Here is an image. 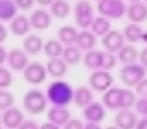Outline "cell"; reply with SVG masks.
Listing matches in <instances>:
<instances>
[{
	"mask_svg": "<svg viewBox=\"0 0 147 129\" xmlns=\"http://www.w3.org/2000/svg\"><path fill=\"white\" fill-rule=\"evenodd\" d=\"M30 63L28 61V54L21 48H12L8 51L7 57V65L10 70L13 71H21L22 72L27 65Z\"/></svg>",
	"mask_w": 147,
	"mask_h": 129,
	"instance_id": "obj_8",
	"label": "cell"
},
{
	"mask_svg": "<svg viewBox=\"0 0 147 129\" xmlns=\"http://www.w3.org/2000/svg\"><path fill=\"white\" fill-rule=\"evenodd\" d=\"M26 120L25 114L18 107H10V109L3 111V127L5 129H18L20 125Z\"/></svg>",
	"mask_w": 147,
	"mask_h": 129,
	"instance_id": "obj_11",
	"label": "cell"
},
{
	"mask_svg": "<svg viewBox=\"0 0 147 129\" xmlns=\"http://www.w3.org/2000/svg\"><path fill=\"white\" fill-rule=\"evenodd\" d=\"M136 129H147V118H142L138 120Z\"/></svg>",
	"mask_w": 147,
	"mask_h": 129,
	"instance_id": "obj_44",
	"label": "cell"
},
{
	"mask_svg": "<svg viewBox=\"0 0 147 129\" xmlns=\"http://www.w3.org/2000/svg\"><path fill=\"white\" fill-rule=\"evenodd\" d=\"M94 101V94L93 91L90 89V86L86 85H81L74 91V103L80 109L86 107L89 103Z\"/></svg>",
	"mask_w": 147,
	"mask_h": 129,
	"instance_id": "obj_20",
	"label": "cell"
},
{
	"mask_svg": "<svg viewBox=\"0 0 147 129\" xmlns=\"http://www.w3.org/2000/svg\"><path fill=\"white\" fill-rule=\"evenodd\" d=\"M127 4L124 0H99L97 9L99 14L109 20H120L127 14Z\"/></svg>",
	"mask_w": 147,
	"mask_h": 129,
	"instance_id": "obj_5",
	"label": "cell"
},
{
	"mask_svg": "<svg viewBox=\"0 0 147 129\" xmlns=\"http://www.w3.org/2000/svg\"><path fill=\"white\" fill-rule=\"evenodd\" d=\"M18 8L14 0H0V21L10 22L17 16Z\"/></svg>",
	"mask_w": 147,
	"mask_h": 129,
	"instance_id": "obj_25",
	"label": "cell"
},
{
	"mask_svg": "<svg viewBox=\"0 0 147 129\" xmlns=\"http://www.w3.org/2000/svg\"><path fill=\"white\" fill-rule=\"evenodd\" d=\"M130 3H136V1H141V0H129Z\"/></svg>",
	"mask_w": 147,
	"mask_h": 129,
	"instance_id": "obj_50",
	"label": "cell"
},
{
	"mask_svg": "<svg viewBox=\"0 0 147 129\" xmlns=\"http://www.w3.org/2000/svg\"><path fill=\"white\" fill-rule=\"evenodd\" d=\"M44 41L36 34H28L25 36L22 43V49L28 54V56H38L43 52Z\"/></svg>",
	"mask_w": 147,
	"mask_h": 129,
	"instance_id": "obj_18",
	"label": "cell"
},
{
	"mask_svg": "<svg viewBox=\"0 0 147 129\" xmlns=\"http://www.w3.org/2000/svg\"><path fill=\"white\" fill-rule=\"evenodd\" d=\"M84 123L79 119H70L66 124L63 125V129H84Z\"/></svg>",
	"mask_w": 147,
	"mask_h": 129,
	"instance_id": "obj_38",
	"label": "cell"
},
{
	"mask_svg": "<svg viewBox=\"0 0 147 129\" xmlns=\"http://www.w3.org/2000/svg\"><path fill=\"white\" fill-rule=\"evenodd\" d=\"M1 120H3V112H1V111H0V125H3Z\"/></svg>",
	"mask_w": 147,
	"mask_h": 129,
	"instance_id": "obj_49",
	"label": "cell"
},
{
	"mask_svg": "<svg viewBox=\"0 0 147 129\" xmlns=\"http://www.w3.org/2000/svg\"><path fill=\"white\" fill-rule=\"evenodd\" d=\"M16 97L12 92L7 91V89H0V111H5V110L10 109L14 106Z\"/></svg>",
	"mask_w": 147,
	"mask_h": 129,
	"instance_id": "obj_33",
	"label": "cell"
},
{
	"mask_svg": "<svg viewBox=\"0 0 147 129\" xmlns=\"http://www.w3.org/2000/svg\"><path fill=\"white\" fill-rule=\"evenodd\" d=\"M45 67L49 76H52L54 79H61L63 76H66L70 66L63 61L62 57H58V58H51L48 61V63L45 65Z\"/></svg>",
	"mask_w": 147,
	"mask_h": 129,
	"instance_id": "obj_19",
	"label": "cell"
},
{
	"mask_svg": "<svg viewBox=\"0 0 147 129\" xmlns=\"http://www.w3.org/2000/svg\"><path fill=\"white\" fill-rule=\"evenodd\" d=\"M54 0H35V3L40 7H51V4Z\"/></svg>",
	"mask_w": 147,
	"mask_h": 129,
	"instance_id": "obj_45",
	"label": "cell"
},
{
	"mask_svg": "<svg viewBox=\"0 0 147 129\" xmlns=\"http://www.w3.org/2000/svg\"><path fill=\"white\" fill-rule=\"evenodd\" d=\"M145 3H146V4H147V0H145Z\"/></svg>",
	"mask_w": 147,
	"mask_h": 129,
	"instance_id": "obj_52",
	"label": "cell"
},
{
	"mask_svg": "<svg viewBox=\"0 0 147 129\" xmlns=\"http://www.w3.org/2000/svg\"><path fill=\"white\" fill-rule=\"evenodd\" d=\"M31 27L38 31H44L51 27L52 25V14L45 9H36L31 13L30 17Z\"/></svg>",
	"mask_w": 147,
	"mask_h": 129,
	"instance_id": "obj_13",
	"label": "cell"
},
{
	"mask_svg": "<svg viewBox=\"0 0 147 129\" xmlns=\"http://www.w3.org/2000/svg\"><path fill=\"white\" fill-rule=\"evenodd\" d=\"M141 41H143L145 44H147V30L146 31H143V35H142V40Z\"/></svg>",
	"mask_w": 147,
	"mask_h": 129,
	"instance_id": "obj_47",
	"label": "cell"
},
{
	"mask_svg": "<svg viewBox=\"0 0 147 129\" xmlns=\"http://www.w3.org/2000/svg\"><path fill=\"white\" fill-rule=\"evenodd\" d=\"M121 92L123 88H116V86H111L107 89L102 96V103L105 105L107 110L111 111H119L120 103H121Z\"/></svg>",
	"mask_w": 147,
	"mask_h": 129,
	"instance_id": "obj_15",
	"label": "cell"
},
{
	"mask_svg": "<svg viewBox=\"0 0 147 129\" xmlns=\"http://www.w3.org/2000/svg\"><path fill=\"white\" fill-rule=\"evenodd\" d=\"M89 30H90L97 38H103L107 32L111 31V22H110L109 18L103 17V16H98V17H94Z\"/></svg>",
	"mask_w": 147,
	"mask_h": 129,
	"instance_id": "obj_24",
	"label": "cell"
},
{
	"mask_svg": "<svg viewBox=\"0 0 147 129\" xmlns=\"http://www.w3.org/2000/svg\"><path fill=\"white\" fill-rule=\"evenodd\" d=\"M84 129H102V127L97 123H86L84 125Z\"/></svg>",
	"mask_w": 147,
	"mask_h": 129,
	"instance_id": "obj_46",
	"label": "cell"
},
{
	"mask_svg": "<svg viewBox=\"0 0 147 129\" xmlns=\"http://www.w3.org/2000/svg\"><path fill=\"white\" fill-rule=\"evenodd\" d=\"M47 119H48V122L53 123V124L58 125V127H63L71 119V112H70V110L67 107L51 106V109L47 112Z\"/></svg>",
	"mask_w": 147,
	"mask_h": 129,
	"instance_id": "obj_16",
	"label": "cell"
},
{
	"mask_svg": "<svg viewBox=\"0 0 147 129\" xmlns=\"http://www.w3.org/2000/svg\"><path fill=\"white\" fill-rule=\"evenodd\" d=\"M138 61H140V63L147 70V47H145V48L140 52V58H138Z\"/></svg>",
	"mask_w": 147,
	"mask_h": 129,
	"instance_id": "obj_40",
	"label": "cell"
},
{
	"mask_svg": "<svg viewBox=\"0 0 147 129\" xmlns=\"http://www.w3.org/2000/svg\"><path fill=\"white\" fill-rule=\"evenodd\" d=\"M114 84V76L110 71L106 70H96L89 75L88 85L93 92L105 93L107 89H110Z\"/></svg>",
	"mask_w": 147,
	"mask_h": 129,
	"instance_id": "obj_6",
	"label": "cell"
},
{
	"mask_svg": "<svg viewBox=\"0 0 147 129\" xmlns=\"http://www.w3.org/2000/svg\"><path fill=\"white\" fill-rule=\"evenodd\" d=\"M101 57H102V51H96L92 49L89 52H85L83 56V63L88 70L96 71L101 68Z\"/></svg>",
	"mask_w": 147,
	"mask_h": 129,
	"instance_id": "obj_30",
	"label": "cell"
},
{
	"mask_svg": "<svg viewBox=\"0 0 147 129\" xmlns=\"http://www.w3.org/2000/svg\"><path fill=\"white\" fill-rule=\"evenodd\" d=\"M138 114L132 109L119 110L115 115V125L119 129H136L138 123Z\"/></svg>",
	"mask_w": 147,
	"mask_h": 129,
	"instance_id": "obj_12",
	"label": "cell"
},
{
	"mask_svg": "<svg viewBox=\"0 0 147 129\" xmlns=\"http://www.w3.org/2000/svg\"><path fill=\"white\" fill-rule=\"evenodd\" d=\"M51 14L52 17H56L58 20H65L71 13V7H70L67 0H54L51 4Z\"/></svg>",
	"mask_w": 147,
	"mask_h": 129,
	"instance_id": "obj_27",
	"label": "cell"
},
{
	"mask_svg": "<svg viewBox=\"0 0 147 129\" xmlns=\"http://www.w3.org/2000/svg\"><path fill=\"white\" fill-rule=\"evenodd\" d=\"M31 23L30 18L26 17L25 14H17L12 21L9 22V31L14 36H26L31 31Z\"/></svg>",
	"mask_w": 147,
	"mask_h": 129,
	"instance_id": "obj_14",
	"label": "cell"
},
{
	"mask_svg": "<svg viewBox=\"0 0 147 129\" xmlns=\"http://www.w3.org/2000/svg\"><path fill=\"white\" fill-rule=\"evenodd\" d=\"M62 58L70 67L79 65L83 61V52L74 44V45H67L65 47L63 53H62Z\"/></svg>",
	"mask_w": 147,
	"mask_h": 129,
	"instance_id": "obj_26",
	"label": "cell"
},
{
	"mask_svg": "<svg viewBox=\"0 0 147 129\" xmlns=\"http://www.w3.org/2000/svg\"><path fill=\"white\" fill-rule=\"evenodd\" d=\"M40 129H61V127H58V125L53 124V123H51V122H47L40 125Z\"/></svg>",
	"mask_w": 147,
	"mask_h": 129,
	"instance_id": "obj_43",
	"label": "cell"
},
{
	"mask_svg": "<svg viewBox=\"0 0 147 129\" xmlns=\"http://www.w3.org/2000/svg\"><path fill=\"white\" fill-rule=\"evenodd\" d=\"M119 78L127 88L133 89L143 78H146V68L138 62L123 65L119 71Z\"/></svg>",
	"mask_w": 147,
	"mask_h": 129,
	"instance_id": "obj_3",
	"label": "cell"
},
{
	"mask_svg": "<svg viewBox=\"0 0 147 129\" xmlns=\"http://www.w3.org/2000/svg\"><path fill=\"white\" fill-rule=\"evenodd\" d=\"M134 111L142 118H147V97L137 98L134 105Z\"/></svg>",
	"mask_w": 147,
	"mask_h": 129,
	"instance_id": "obj_35",
	"label": "cell"
},
{
	"mask_svg": "<svg viewBox=\"0 0 147 129\" xmlns=\"http://www.w3.org/2000/svg\"><path fill=\"white\" fill-rule=\"evenodd\" d=\"M133 89L138 97H147V78H143Z\"/></svg>",
	"mask_w": 147,
	"mask_h": 129,
	"instance_id": "obj_36",
	"label": "cell"
},
{
	"mask_svg": "<svg viewBox=\"0 0 147 129\" xmlns=\"http://www.w3.org/2000/svg\"><path fill=\"white\" fill-rule=\"evenodd\" d=\"M22 105L26 112L31 115H41L47 111L48 98L40 89H30L25 93L22 98Z\"/></svg>",
	"mask_w": 147,
	"mask_h": 129,
	"instance_id": "obj_2",
	"label": "cell"
},
{
	"mask_svg": "<svg viewBox=\"0 0 147 129\" xmlns=\"http://www.w3.org/2000/svg\"><path fill=\"white\" fill-rule=\"evenodd\" d=\"M18 129H40V125L32 119H26Z\"/></svg>",
	"mask_w": 147,
	"mask_h": 129,
	"instance_id": "obj_39",
	"label": "cell"
},
{
	"mask_svg": "<svg viewBox=\"0 0 147 129\" xmlns=\"http://www.w3.org/2000/svg\"><path fill=\"white\" fill-rule=\"evenodd\" d=\"M65 45L58 40V39H49L44 43V48L43 52L49 59L51 58H58V57H62V53H63Z\"/></svg>",
	"mask_w": 147,
	"mask_h": 129,
	"instance_id": "obj_29",
	"label": "cell"
},
{
	"mask_svg": "<svg viewBox=\"0 0 147 129\" xmlns=\"http://www.w3.org/2000/svg\"><path fill=\"white\" fill-rule=\"evenodd\" d=\"M119 63L117 61L116 53H111L107 51H102V57H101V68L99 70H106L111 71L116 67V65Z\"/></svg>",
	"mask_w": 147,
	"mask_h": 129,
	"instance_id": "obj_32",
	"label": "cell"
},
{
	"mask_svg": "<svg viewBox=\"0 0 147 129\" xmlns=\"http://www.w3.org/2000/svg\"><path fill=\"white\" fill-rule=\"evenodd\" d=\"M128 20L133 23H142L147 20V4L142 1L130 3L129 7L127 8Z\"/></svg>",
	"mask_w": 147,
	"mask_h": 129,
	"instance_id": "obj_17",
	"label": "cell"
},
{
	"mask_svg": "<svg viewBox=\"0 0 147 129\" xmlns=\"http://www.w3.org/2000/svg\"><path fill=\"white\" fill-rule=\"evenodd\" d=\"M83 116L86 123H102L106 118V107L102 102H92L83 109Z\"/></svg>",
	"mask_w": 147,
	"mask_h": 129,
	"instance_id": "obj_9",
	"label": "cell"
},
{
	"mask_svg": "<svg viewBox=\"0 0 147 129\" xmlns=\"http://www.w3.org/2000/svg\"><path fill=\"white\" fill-rule=\"evenodd\" d=\"M117 56V61L121 65H129V63H134L138 61L140 58V51L136 48L133 44H125L121 49L116 53Z\"/></svg>",
	"mask_w": 147,
	"mask_h": 129,
	"instance_id": "obj_22",
	"label": "cell"
},
{
	"mask_svg": "<svg viewBox=\"0 0 147 129\" xmlns=\"http://www.w3.org/2000/svg\"><path fill=\"white\" fill-rule=\"evenodd\" d=\"M47 67L40 62H30L27 67L22 71L25 81L30 85H40L47 79Z\"/></svg>",
	"mask_w": 147,
	"mask_h": 129,
	"instance_id": "obj_7",
	"label": "cell"
},
{
	"mask_svg": "<svg viewBox=\"0 0 147 129\" xmlns=\"http://www.w3.org/2000/svg\"><path fill=\"white\" fill-rule=\"evenodd\" d=\"M13 83V74L9 68L0 66V89H7Z\"/></svg>",
	"mask_w": 147,
	"mask_h": 129,
	"instance_id": "obj_34",
	"label": "cell"
},
{
	"mask_svg": "<svg viewBox=\"0 0 147 129\" xmlns=\"http://www.w3.org/2000/svg\"><path fill=\"white\" fill-rule=\"evenodd\" d=\"M97 39L98 38H97L90 30H81V31H79V35H78V39H76L75 45L78 47L81 52H89L96 48Z\"/></svg>",
	"mask_w": 147,
	"mask_h": 129,
	"instance_id": "obj_21",
	"label": "cell"
},
{
	"mask_svg": "<svg viewBox=\"0 0 147 129\" xmlns=\"http://www.w3.org/2000/svg\"><path fill=\"white\" fill-rule=\"evenodd\" d=\"M7 57H8L7 49L3 47V44H0V66H4V63H7Z\"/></svg>",
	"mask_w": 147,
	"mask_h": 129,
	"instance_id": "obj_41",
	"label": "cell"
},
{
	"mask_svg": "<svg viewBox=\"0 0 147 129\" xmlns=\"http://www.w3.org/2000/svg\"><path fill=\"white\" fill-rule=\"evenodd\" d=\"M74 91L75 89L67 81L57 79L48 85L45 94L52 106L67 107L74 101Z\"/></svg>",
	"mask_w": 147,
	"mask_h": 129,
	"instance_id": "obj_1",
	"label": "cell"
},
{
	"mask_svg": "<svg viewBox=\"0 0 147 129\" xmlns=\"http://www.w3.org/2000/svg\"><path fill=\"white\" fill-rule=\"evenodd\" d=\"M74 14H75V25L79 28L81 30L90 28L94 20V9L88 0H79L74 8Z\"/></svg>",
	"mask_w": 147,
	"mask_h": 129,
	"instance_id": "obj_4",
	"label": "cell"
},
{
	"mask_svg": "<svg viewBox=\"0 0 147 129\" xmlns=\"http://www.w3.org/2000/svg\"><path fill=\"white\" fill-rule=\"evenodd\" d=\"M7 38H8V30L4 26V23L0 21V44H1Z\"/></svg>",
	"mask_w": 147,
	"mask_h": 129,
	"instance_id": "obj_42",
	"label": "cell"
},
{
	"mask_svg": "<svg viewBox=\"0 0 147 129\" xmlns=\"http://www.w3.org/2000/svg\"><path fill=\"white\" fill-rule=\"evenodd\" d=\"M105 129H119V128H117L116 125H109V127H106Z\"/></svg>",
	"mask_w": 147,
	"mask_h": 129,
	"instance_id": "obj_48",
	"label": "cell"
},
{
	"mask_svg": "<svg viewBox=\"0 0 147 129\" xmlns=\"http://www.w3.org/2000/svg\"><path fill=\"white\" fill-rule=\"evenodd\" d=\"M0 129H3V125H0Z\"/></svg>",
	"mask_w": 147,
	"mask_h": 129,
	"instance_id": "obj_51",
	"label": "cell"
},
{
	"mask_svg": "<svg viewBox=\"0 0 147 129\" xmlns=\"http://www.w3.org/2000/svg\"><path fill=\"white\" fill-rule=\"evenodd\" d=\"M123 35L125 38V41L130 44L138 43V41L142 40V35H143V30L140 26V23H128L127 26L123 30Z\"/></svg>",
	"mask_w": 147,
	"mask_h": 129,
	"instance_id": "obj_28",
	"label": "cell"
},
{
	"mask_svg": "<svg viewBox=\"0 0 147 129\" xmlns=\"http://www.w3.org/2000/svg\"><path fill=\"white\" fill-rule=\"evenodd\" d=\"M79 31L76 27L70 25H65L57 31V39L63 44L65 47L67 45H74L76 43V39H78Z\"/></svg>",
	"mask_w": 147,
	"mask_h": 129,
	"instance_id": "obj_23",
	"label": "cell"
},
{
	"mask_svg": "<svg viewBox=\"0 0 147 129\" xmlns=\"http://www.w3.org/2000/svg\"><path fill=\"white\" fill-rule=\"evenodd\" d=\"M102 45H103L105 51L111 52V53H117L125 45V38L120 31L111 30L102 38Z\"/></svg>",
	"mask_w": 147,
	"mask_h": 129,
	"instance_id": "obj_10",
	"label": "cell"
},
{
	"mask_svg": "<svg viewBox=\"0 0 147 129\" xmlns=\"http://www.w3.org/2000/svg\"><path fill=\"white\" fill-rule=\"evenodd\" d=\"M16 5L20 10H30L35 4V0H14Z\"/></svg>",
	"mask_w": 147,
	"mask_h": 129,
	"instance_id": "obj_37",
	"label": "cell"
},
{
	"mask_svg": "<svg viewBox=\"0 0 147 129\" xmlns=\"http://www.w3.org/2000/svg\"><path fill=\"white\" fill-rule=\"evenodd\" d=\"M136 101H137V94L132 91V88H123L121 92V103H120V110H128L134 107Z\"/></svg>",
	"mask_w": 147,
	"mask_h": 129,
	"instance_id": "obj_31",
	"label": "cell"
},
{
	"mask_svg": "<svg viewBox=\"0 0 147 129\" xmlns=\"http://www.w3.org/2000/svg\"><path fill=\"white\" fill-rule=\"evenodd\" d=\"M97 1H99V0H97Z\"/></svg>",
	"mask_w": 147,
	"mask_h": 129,
	"instance_id": "obj_53",
	"label": "cell"
}]
</instances>
